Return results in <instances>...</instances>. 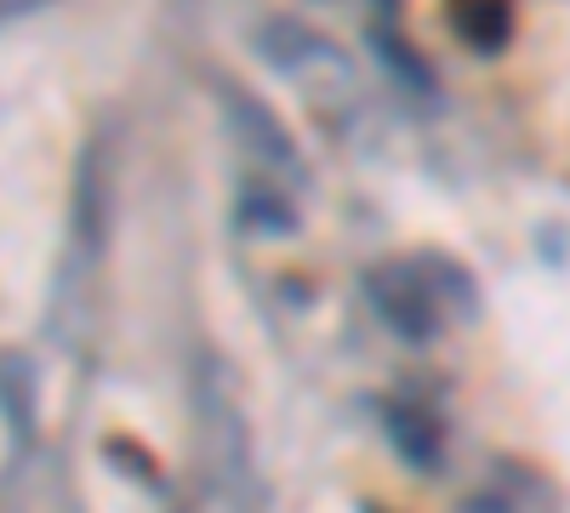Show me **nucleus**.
<instances>
[{
	"label": "nucleus",
	"instance_id": "1",
	"mask_svg": "<svg viewBox=\"0 0 570 513\" xmlns=\"http://www.w3.org/2000/svg\"><path fill=\"white\" fill-rule=\"evenodd\" d=\"M115 235V166H109V144H86L80 166H75V200H69V274L58 303L86 297V286L104 268V246Z\"/></svg>",
	"mask_w": 570,
	"mask_h": 513
},
{
	"label": "nucleus",
	"instance_id": "2",
	"mask_svg": "<svg viewBox=\"0 0 570 513\" xmlns=\"http://www.w3.org/2000/svg\"><path fill=\"white\" fill-rule=\"evenodd\" d=\"M371 308L405 343H434L440 332V286L422 263H389L371 274Z\"/></svg>",
	"mask_w": 570,
	"mask_h": 513
},
{
	"label": "nucleus",
	"instance_id": "3",
	"mask_svg": "<svg viewBox=\"0 0 570 513\" xmlns=\"http://www.w3.org/2000/svg\"><path fill=\"white\" fill-rule=\"evenodd\" d=\"M263 58H268L285 80H297L303 91H314V98H331V91H348V86H354L348 58H343L325 34H314V29H303V23H268V29H263Z\"/></svg>",
	"mask_w": 570,
	"mask_h": 513
},
{
	"label": "nucleus",
	"instance_id": "4",
	"mask_svg": "<svg viewBox=\"0 0 570 513\" xmlns=\"http://www.w3.org/2000/svg\"><path fill=\"white\" fill-rule=\"evenodd\" d=\"M223 103H228V126H234V137H240V149H246L268 177L303 182V160H297V149H292V137H285V126L268 115V103L246 98V91H234V86H223Z\"/></svg>",
	"mask_w": 570,
	"mask_h": 513
},
{
	"label": "nucleus",
	"instance_id": "5",
	"mask_svg": "<svg viewBox=\"0 0 570 513\" xmlns=\"http://www.w3.org/2000/svg\"><path fill=\"white\" fill-rule=\"evenodd\" d=\"M383 423H389L394 451L411 462V468H440V456H445V434H440V416L428 411V405L394 399V405L383 411Z\"/></svg>",
	"mask_w": 570,
	"mask_h": 513
},
{
	"label": "nucleus",
	"instance_id": "6",
	"mask_svg": "<svg viewBox=\"0 0 570 513\" xmlns=\"http://www.w3.org/2000/svg\"><path fill=\"white\" fill-rule=\"evenodd\" d=\"M451 29L473 52H502L513 34V12H508V0H451Z\"/></svg>",
	"mask_w": 570,
	"mask_h": 513
},
{
	"label": "nucleus",
	"instance_id": "7",
	"mask_svg": "<svg viewBox=\"0 0 570 513\" xmlns=\"http://www.w3.org/2000/svg\"><path fill=\"white\" fill-rule=\"evenodd\" d=\"M531 496H542L531 468H502L497 480H485L480 491L468 496L462 513H531ZM537 513H553V507H537Z\"/></svg>",
	"mask_w": 570,
	"mask_h": 513
},
{
	"label": "nucleus",
	"instance_id": "8",
	"mask_svg": "<svg viewBox=\"0 0 570 513\" xmlns=\"http://www.w3.org/2000/svg\"><path fill=\"white\" fill-rule=\"evenodd\" d=\"M35 7H46V0H0V23H12V18H23Z\"/></svg>",
	"mask_w": 570,
	"mask_h": 513
}]
</instances>
